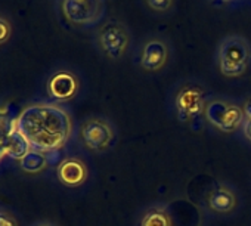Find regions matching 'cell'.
Listing matches in <instances>:
<instances>
[{
	"instance_id": "7402d4cb",
	"label": "cell",
	"mask_w": 251,
	"mask_h": 226,
	"mask_svg": "<svg viewBox=\"0 0 251 226\" xmlns=\"http://www.w3.org/2000/svg\"><path fill=\"white\" fill-rule=\"evenodd\" d=\"M214 3H217V5H220V3H226V2H230V0H213Z\"/></svg>"
},
{
	"instance_id": "7c38bea8",
	"label": "cell",
	"mask_w": 251,
	"mask_h": 226,
	"mask_svg": "<svg viewBox=\"0 0 251 226\" xmlns=\"http://www.w3.org/2000/svg\"><path fill=\"white\" fill-rule=\"evenodd\" d=\"M139 226H173V217L166 204H152L145 208Z\"/></svg>"
},
{
	"instance_id": "2e32d148",
	"label": "cell",
	"mask_w": 251,
	"mask_h": 226,
	"mask_svg": "<svg viewBox=\"0 0 251 226\" xmlns=\"http://www.w3.org/2000/svg\"><path fill=\"white\" fill-rule=\"evenodd\" d=\"M15 125H12L9 116H0V144L5 147V142L14 132Z\"/></svg>"
},
{
	"instance_id": "603a6c76",
	"label": "cell",
	"mask_w": 251,
	"mask_h": 226,
	"mask_svg": "<svg viewBox=\"0 0 251 226\" xmlns=\"http://www.w3.org/2000/svg\"><path fill=\"white\" fill-rule=\"evenodd\" d=\"M3 152H5V147H3L2 144H0V155H2Z\"/></svg>"
},
{
	"instance_id": "ffe728a7",
	"label": "cell",
	"mask_w": 251,
	"mask_h": 226,
	"mask_svg": "<svg viewBox=\"0 0 251 226\" xmlns=\"http://www.w3.org/2000/svg\"><path fill=\"white\" fill-rule=\"evenodd\" d=\"M242 109H244V114H245V119H251V98L245 100V103H244Z\"/></svg>"
},
{
	"instance_id": "4fadbf2b",
	"label": "cell",
	"mask_w": 251,
	"mask_h": 226,
	"mask_svg": "<svg viewBox=\"0 0 251 226\" xmlns=\"http://www.w3.org/2000/svg\"><path fill=\"white\" fill-rule=\"evenodd\" d=\"M31 150L33 147L28 139L17 129H14V132L5 142V152L14 160H23Z\"/></svg>"
},
{
	"instance_id": "9a60e30c",
	"label": "cell",
	"mask_w": 251,
	"mask_h": 226,
	"mask_svg": "<svg viewBox=\"0 0 251 226\" xmlns=\"http://www.w3.org/2000/svg\"><path fill=\"white\" fill-rule=\"evenodd\" d=\"M144 2L151 11L158 12V14L169 12L175 5V0H144Z\"/></svg>"
},
{
	"instance_id": "d6986e66",
	"label": "cell",
	"mask_w": 251,
	"mask_h": 226,
	"mask_svg": "<svg viewBox=\"0 0 251 226\" xmlns=\"http://www.w3.org/2000/svg\"><path fill=\"white\" fill-rule=\"evenodd\" d=\"M241 130H242V135L251 142V119H245V120H244Z\"/></svg>"
},
{
	"instance_id": "277c9868",
	"label": "cell",
	"mask_w": 251,
	"mask_h": 226,
	"mask_svg": "<svg viewBox=\"0 0 251 226\" xmlns=\"http://www.w3.org/2000/svg\"><path fill=\"white\" fill-rule=\"evenodd\" d=\"M207 92L198 83L182 84L175 95V109L177 119L182 123H195L204 117V108L207 103Z\"/></svg>"
},
{
	"instance_id": "9c48e42d",
	"label": "cell",
	"mask_w": 251,
	"mask_h": 226,
	"mask_svg": "<svg viewBox=\"0 0 251 226\" xmlns=\"http://www.w3.org/2000/svg\"><path fill=\"white\" fill-rule=\"evenodd\" d=\"M58 180L68 188H78L86 183L89 177L87 164L78 157H67L59 161L56 169Z\"/></svg>"
},
{
	"instance_id": "8992f818",
	"label": "cell",
	"mask_w": 251,
	"mask_h": 226,
	"mask_svg": "<svg viewBox=\"0 0 251 226\" xmlns=\"http://www.w3.org/2000/svg\"><path fill=\"white\" fill-rule=\"evenodd\" d=\"M80 139L92 152L108 151L115 141V129L112 123L103 117H90L80 126Z\"/></svg>"
},
{
	"instance_id": "ba28073f",
	"label": "cell",
	"mask_w": 251,
	"mask_h": 226,
	"mask_svg": "<svg viewBox=\"0 0 251 226\" xmlns=\"http://www.w3.org/2000/svg\"><path fill=\"white\" fill-rule=\"evenodd\" d=\"M170 58V48L169 45L158 37L150 39L142 45L139 64L145 71L157 73L166 67Z\"/></svg>"
},
{
	"instance_id": "5b68a950",
	"label": "cell",
	"mask_w": 251,
	"mask_h": 226,
	"mask_svg": "<svg viewBox=\"0 0 251 226\" xmlns=\"http://www.w3.org/2000/svg\"><path fill=\"white\" fill-rule=\"evenodd\" d=\"M132 42L129 28L118 20H108L98 31V46L100 52L112 59H121L127 52Z\"/></svg>"
},
{
	"instance_id": "5bb4252c",
	"label": "cell",
	"mask_w": 251,
	"mask_h": 226,
	"mask_svg": "<svg viewBox=\"0 0 251 226\" xmlns=\"http://www.w3.org/2000/svg\"><path fill=\"white\" fill-rule=\"evenodd\" d=\"M49 161L46 157V152L39 151V150H31L23 160H20V167L25 173H40L48 167Z\"/></svg>"
},
{
	"instance_id": "52a82bcc",
	"label": "cell",
	"mask_w": 251,
	"mask_h": 226,
	"mask_svg": "<svg viewBox=\"0 0 251 226\" xmlns=\"http://www.w3.org/2000/svg\"><path fill=\"white\" fill-rule=\"evenodd\" d=\"M62 11L75 25H93L105 14V0H64Z\"/></svg>"
},
{
	"instance_id": "7a4b0ae2",
	"label": "cell",
	"mask_w": 251,
	"mask_h": 226,
	"mask_svg": "<svg viewBox=\"0 0 251 226\" xmlns=\"http://www.w3.org/2000/svg\"><path fill=\"white\" fill-rule=\"evenodd\" d=\"M216 62L225 77H241L251 67V43L238 34L223 37L217 46Z\"/></svg>"
},
{
	"instance_id": "3957f363",
	"label": "cell",
	"mask_w": 251,
	"mask_h": 226,
	"mask_svg": "<svg viewBox=\"0 0 251 226\" xmlns=\"http://www.w3.org/2000/svg\"><path fill=\"white\" fill-rule=\"evenodd\" d=\"M204 119L214 129L223 133H233L242 127L245 114L242 106L232 100L222 99V98H211L205 103Z\"/></svg>"
},
{
	"instance_id": "8fae6325",
	"label": "cell",
	"mask_w": 251,
	"mask_h": 226,
	"mask_svg": "<svg viewBox=\"0 0 251 226\" xmlns=\"http://www.w3.org/2000/svg\"><path fill=\"white\" fill-rule=\"evenodd\" d=\"M80 89L78 78L70 71H58L48 81V92L56 102H67L73 99Z\"/></svg>"
},
{
	"instance_id": "44dd1931",
	"label": "cell",
	"mask_w": 251,
	"mask_h": 226,
	"mask_svg": "<svg viewBox=\"0 0 251 226\" xmlns=\"http://www.w3.org/2000/svg\"><path fill=\"white\" fill-rule=\"evenodd\" d=\"M34 226H56V225L52 223V222H40V223H37V225H34Z\"/></svg>"
},
{
	"instance_id": "ac0fdd59",
	"label": "cell",
	"mask_w": 251,
	"mask_h": 226,
	"mask_svg": "<svg viewBox=\"0 0 251 226\" xmlns=\"http://www.w3.org/2000/svg\"><path fill=\"white\" fill-rule=\"evenodd\" d=\"M9 33H11V28H9L8 23L0 20V43H3L9 37Z\"/></svg>"
},
{
	"instance_id": "30bf717a",
	"label": "cell",
	"mask_w": 251,
	"mask_h": 226,
	"mask_svg": "<svg viewBox=\"0 0 251 226\" xmlns=\"http://www.w3.org/2000/svg\"><path fill=\"white\" fill-rule=\"evenodd\" d=\"M238 205V197L232 186L217 183L205 197V207L214 214H229Z\"/></svg>"
},
{
	"instance_id": "6da1fadb",
	"label": "cell",
	"mask_w": 251,
	"mask_h": 226,
	"mask_svg": "<svg viewBox=\"0 0 251 226\" xmlns=\"http://www.w3.org/2000/svg\"><path fill=\"white\" fill-rule=\"evenodd\" d=\"M15 129L34 150L49 152L61 150L71 138L70 112L58 103H33L17 117Z\"/></svg>"
},
{
	"instance_id": "e0dca14e",
	"label": "cell",
	"mask_w": 251,
	"mask_h": 226,
	"mask_svg": "<svg viewBox=\"0 0 251 226\" xmlns=\"http://www.w3.org/2000/svg\"><path fill=\"white\" fill-rule=\"evenodd\" d=\"M0 226H20L18 220L8 211L0 210Z\"/></svg>"
}]
</instances>
